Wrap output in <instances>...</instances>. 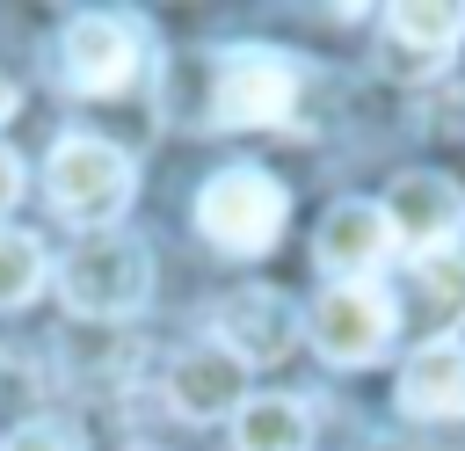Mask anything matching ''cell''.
I'll return each instance as SVG.
<instances>
[{
  "label": "cell",
  "instance_id": "obj_1",
  "mask_svg": "<svg viewBox=\"0 0 465 451\" xmlns=\"http://www.w3.org/2000/svg\"><path fill=\"white\" fill-rule=\"evenodd\" d=\"M283 218H291V196L276 175L262 167H218L203 189H196V233L218 247V255H269L283 240Z\"/></svg>",
  "mask_w": 465,
  "mask_h": 451
},
{
  "label": "cell",
  "instance_id": "obj_2",
  "mask_svg": "<svg viewBox=\"0 0 465 451\" xmlns=\"http://www.w3.org/2000/svg\"><path fill=\"white\" fill-rule=\"evenodd\" d=\"M145 291H153V255L131 233H94L58 262V298L80 320H124L145 306Z\"/></svg>",
  "mask_w": 465,
  "mask_h": 451
},
{
  "label": "cell",
  "instance_id": "obj_3",
  "mask_svg": "<svg viewBox=\"0 0 465 451\" xmlns=\"http://www.w3.org/2000/svg\"><path fill=\"white\" fill-rule=\"evenodd\" d=\"M298 109V65L269 44H232L211 58V124L218 131H262Z\"/></svg>",
  "mask_w": 465,
  "mask_h": 451
},
{
  "label": "cell",
  "instance_id": "obj_4",
  "mask_svg": "<svg viewBox=\"0 0 465 451\" xmlns=\"http://www.w3.org/2000/svg\"><path fill=\"white\" fill-rule=\"evenodd\" d=\"M305 335H312V349L327 356V364H341V371H356V364H378L385 349H392V335H400V298L385 291V284H327L320 298H312V313H305Z\"/></svg>",
  "mask_w": 465,
  "mask_h": 451
},
{
  "label": "cell",
  "instance_id": "obj_5",
  "mask_svg": "<svg viewBox=\"0 0 465 451\" xmlns=\"http://www.w3.org/2000/svg\"><path fill=\"white\" fill-rule=\"evenodd\" d=\"M44 189H51V211H58V218H73V226H109V218L131 204L138 175H131V160H124L109 138H58L51 160H44Z\"/></svg>",
  "mask_w": 465,
  "mask_h": 451
},
{
  "label": "cell",
  "instance_id": "obj_6",
  "mask_svg": "<svg viewBox=\"0 0 465 451\" xmlns=\"http://www.w3.org/2000/svg\"><path fill=\"white\" fill-rule=\"evenodd\" d=\"M378 211H385L392 240L414 247V262H421V255H450L458 233H465V189H458L450 175H436V167L392 175V189L378 196Z\"/></svg>",
  "mask_w": 465,
  "mask_h": 451
},
{
  "label": "cell",
  "instance_id": "obj_7",
  "mask_svg": "<svg viewBox=\"0 0 465 451\" xmlns=\"http://www.w3.org/2000/svg\"><path fill=\"white\" fill-rule=\"evenodd\" d=\"M211 327H218V349H225V356H240V364H276V356H291V342H298V306H291L283 291H269V284H240L232 298H218Z\"/></svg>",
  "mask_w": 465,
  "mask_h": 451
},
{
  "label": "cell",
  "instance_id": "obj_8",
  "mask_svg": "<svg viewBox=\"0 0 465 451\" xmlns=\"http://www.w3.org/2000/svg\"><path fill=\"white\" fill-rule=\"evenodd\" d=\"M131 73H138V22L80 15L65 29V87L73 95H116Z\"/></svg>",
  "mask_w": 465,
  "mask_h": 451
},
{
  "label": "cell",
  "instance_id": "obj_9",
  "mask_svg": "<svg viewBox=\"0 0 465 451\" xmlns=\"http://www.w3.org/2000/svg\"><path fill=\"white\" fill-rule=\"evenodd\" d=\"M392 255V226L371 196H341L327 218H320V240H312V262L334 276V284H363L378 262Z\"/></svg>",
  "mask_w": 465,
  "mask_h": 451
},
{
  "label": "cell",
  "instance_id": "obj_10",
  "mask_svg": "<svg viewBox=\"0 0 465 451\" xmlns=\"http://www.w3.org/2000/svg\"><path fill=\"white\" fill-rule=\"evenodd\" d=\"M240 400H247V364L240 356H225L218 342H196V349L174 356L167 407L182 422H225V415H240Z\"/></svg>",
  "mask_w": 465,
  "mask_h": 451
},
{
  "label": "cell",
  "instance_id": "obj_11",
  "mask_svg": "<svg viewBox=\"0 0 465 451\" xmlns=\"http://www.w3.org/2000/svg\"><path fill=\"white\" fill-rule=\"evenodd\" d=\"M400 407L421 415V422H450L465 415V342H421L407 364H400Z\"/></svg>",
  "mask_w": 465,
  "mask_h": 451
},
{
  "label": "cell",
  "instance_id": "obj_12",
  "mask_svg": "<svg viewBox=\"0 0 465 451\" xmlns=\"http://www.w3.org/2000/svg\"><path fill=\"white\" fill-rule=\"evenodd\" d=\"M421 342H450V327H465V255H421L407 269V306Z\"/></svg>",
  "mask_w": 465,
  "mask_h": 451
},
{
  "label": "cell",
  "instance_id": "obj_13",
  "mask_svg": "<svg viewBox=\"0 0 465 451\" xmlns=\"http://www.w3.org/2000/svg\"><path fill=\"white\" fill-rule=\"evenodd\" d=\"M312 444V407L291 393H247L232 415V451H305Z\"/></svg>",
  "mask_w": 465,
  "mask_h": 451
},
{
  "label": "cell",
  "instance_id": "obj_14",
  "mask_svg": "<svg viewBox=\"0 0 465 451\" xmlns=\"http://www.w3.org/2000/svg\"><path fill=\"white\" fill-rule=\"evenodd\" d=\"M385 36L400 44V51H414V58H450L458 51V36H465V0H443V7H429V0H400V7H385Z\"/></svg>",
  "mask_w": 465,
  "mask_h": 451
},
{
  "label": "cell",
  "instance_id": "obj_15",
  "mask_svg": "<svg viewBox=\"0 0 465 451\" xmlns=\"http://www.w3.org/2000/svg\"><path fill=\"white\" fill-rule=\"evenodd\" d=\"M44 247H36V233H15V226H0V313L7 306H29L36 291H44Z\"/></svg>",
  "mask_w": 465,
  "mask_h": 451
},
{
  "label": "cell",
  "instance_id": "obj_16",
  "mask_svg": "<svg viewBox=\"0 0 465 451\" xmlns=\"http://www.w3.org/2000/svg\"><path fill=\"white\" fill-rule=\"evenodd\" d=\"M0 451H80V436H73L65 422H22Z\"/></svg>",
  "mask_w": 465,
  "mask_h": 451
},
{
  "label": "cell",
  "instance_id": "obj_17",
  "mask_svg": "<svg viewBox=\"0 0 465 451\" xmlns=\"http://www.w3.org/2000/svg\"><path fill=\"white\" fill-rule=\"evenodd\" d=\"M15 189H22V167H15V153H7V145H0V211H7V204H15Z\"/></svg>",
  "mask_w": 465,
  "mask_h": 451
},
{
  "label": "cell",
  "instance_id": "obj_18",
  "mask_svg": "<svg viewBox=\"0 0 465 451\" xmlns=\"http://www.w3.org/2000/svg\"><path fill=\"white\" fill-rule=\"evenodd\" d=\"M15 102H22V95H15V80H7V73H0V124H7V116H15Z\"/></svg>",
  "mask_w": 465,
  "mask_h": 451
}]
</instances>
